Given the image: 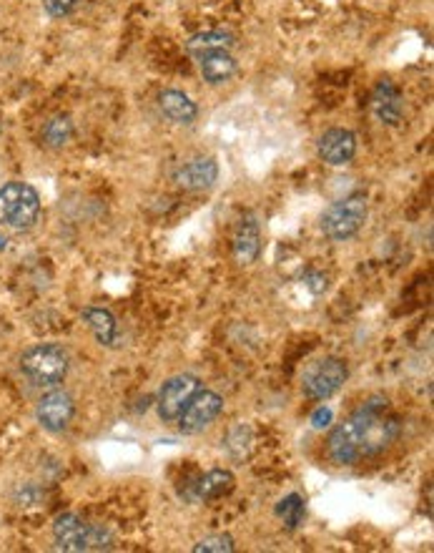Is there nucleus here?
I'll return each mask as SVG.
<instances>
[{
    "label": "nucleus",
    "instance_id": "nucleus-1",
    "mask_svg": "<svg viewBox=\"0 0 434 553\" xmlns=\"http://www.w3.org/2000/svg\"><path fill=\"white\" fill-rule=\"evenodd\" d=\"M21 370L38 387H58L68 375V355L58 345H35L23 352Z\"/></svg>",
    "mask_w": 434,
    "mask_h": 553
},
{
    "label": "nucleus",
    "instance_id": "nucleus-2",
    "mask_svg": "<svg viewBox=\"0 0 434 553\" xmlns=\"http://www.w3.org/2000/svg\"><path fill=\"white\" fill-rule=\"evenodd\" d=\"M369 216V204L364 194H352L342 202L332 204L322 216V229L332 242H346L364 226Z\"/></svg>",
    "mask_w": 434,
    "mask_h": 553
},
{
    "label": "nucleus",
    "instance_id": "nucleus-3",
    "mask_svg": "<svg viewBox=\"0 0 434 553\" xmlns=\"http://www.w3.org/2000/svg\"><path fill=\"white\" fill-rule=\"evenodd\" d=\"M346 377H349V367H346L344 360L324 358V360L314 362L312 367L304 373L301 390L309 400H326V397H332L342 390Z\"/></svg>",
    "mask_w": 434,
    "mask_h": 553
},
{
    "label": "nucleus",
    "instance_id": "nucleus-4",
    "mask_svg": "<svg viewBox=\"0 0 434 553\" xmlns=\"http://www.w3.org/2000/svg\"><path fill=\"white\" fill-rule=\"evenodd\" d=\"M223 397L213 390H196L193 397L189 400V405L184 407V413L178 415V430L184 435H196L201 430H206L213 420L222 415Z\"/></svg>",
    "mask_w": 434,
    "mask_h": 553
},
{
    "label": "nucleus",
    "instance_id": "nucleus-5",
    "mask_svg": "<svg viewBox=\"0 0 434 553\" xmlns=\"http://www.w3.org/2000/svg\"><path fill=\"white\" fill-rule=\"evenodd\" d=\"M201 383L196 375H176L164 383L161 393H158V415L164 423H176V418L184 413V407L189 405L193 393L199 390Z\"/></svg>",
    "mask_w": 434,
    "mask_h": 553
},
{
    "label": "nucleus",
    "instance_id": "nucleus-6",
    "mask_svg": "<svg viewBox=\"0 0 434 553\" xmlns=\"http://www.w3.org/2000/svg\"><path fill=\"white\" fill-rule=\"evenodd\" d=\"M73 415H76V403L66 390H51L48 396L41 397V403L35 407V418L48 433H63L71 425Z\"/></svg>",
    "mask_w": 434,
    "mask_h": 553
},
{
    "label": "nucleus",
    "instance_id": "nucleus-7",
    "mask_svg": "<svg viewBox=\"0 0 434 553\" xmlns=\"http://www.w3.org/2000/svg\"><path fill=\"white\" fill-rule=\"evenodd\" d=\"M356 154V136L349 129H329L319 138V158L329 167H344Z\"/></svg>",
    "mask_w": 434,
    "mask_h": 553
},
{
    "label": "nucleus",
    "instance_id": "nucleus-8",
    "mask_svg": "<svg viewBox=\"0 0 434 553\" xmlns=\"http://www.w3.org/2000/svg\"><path fill=\"white\" fill-rule=\"evenodd\" d=\"M89 529L90 523L79 519L76 513H63L53 523V536H56L58 551L83 553L89 551Z\"/></svg>",
    "mask_w": 434,
    "mask_h": 553
},
{
    "label": "nucleus",
    "instance_id": "nucleus-9",
    "mask_svg": "<svg viewBox=\"0 0 434 553\" xmlns=\"http://www.w3.org/2000/svg\"><path fill=\"white\" fill-rule=\"evenodd\" d=\"M326 451H329V458H332L336 465H354L356 461L362 458L359 433H356V428L349 420L332 430L329 443H326Z\"/></svg>",
    "mask_w": 434,
    "mask_h": 553
},
{
    "label": "nucleus",
    "instance_id": "nucleus-10",
    "mask_svg": "<svg viewBox=\"0 0 434 553\" xmlns=\"http://www.w3.org/2000/svg\"><path fill=\"white\" fill-rule=\"evenodd\" d=\"M216 179H219V164L213 158H193L174 174V181L186 192L212 189Z\"/></svg>",
    "mask_w": 434,
    "mask_h": 553
},
{
    "label": "nucleus",
    "instance_id": "nucleus-11",
    "mask_svg": "<svg viewBox=\"0 0 434 553\" xmlns=\"http://www.w3.org/2000/svg\"><path fill=\"white\" fill-rule=\"evenodd\" d=\"M372 111L382 124L397 126L404 113V101H401L400 89L392 81H379L377 89L372 93Z\"/></svg>",
    "mask_w": 434,
    "mask_h": 553
},
{
    "label": "nucleus",
    "instance_id": "nucleus-12",
    "mask_svg": "<svg viewBox=\"0 0 434 553\" xmlns=\"http://www.w3.org/2000/svg\"><path fill=\"white\" fill-rule=\"evenodd\" d=\"M259 254H261V229L254 216L246 215L236 226L234 260L239 264H251L259 260Z\"/></svg>",
    "mask_w": 434,
    "mask_h": 553
},
{
    "label": "nucleus",
    "instance_id": "nucleus-13",
    "mask_svg": "<svg viewBox=\"0 0 434 553\" xmlns=\"http://www.w3.org/2000/svg\"><path fill=\"white\" fill-rule=\"evenodd\" d=\"M158 106H161V111H164V116H166L168 121H174V124H181V126H191L196 121V116H199L196 103L191 101L184 91H176V89L164 91V93L158 96Z\"/></svg>",
    "mask_w": 434,
    "mask_h": 553
},
{
    "label": "nucleus",
    "instance_id": "nucleus-14",
    "mask_svg": "<svg viewBox=\"0 0 434 553\" xmlns=\"http://www.w3.org/2000/svg\"><path fill=\"white\" fill-rule=\"evenodd\" d=\"M201 58V76L206 83L212 86H219V83H226L236 73V61L231 58L229 51H209Z\"/></svg>",
    "mask_w": 434,
    "mask_h": 553
},
{
    "label": "nucleus",
    "instance_id": "nucleus-15",
    "mask_svg": "<svg viewBox=\"0 0 434 553\" xmlns=\"http://www.w3.org/2000/svg\"><path fill=\"white\" fill-rule=\"evenodd\" d=\"M234 488V475L231 471H223V468H216V471H209L206 475H201L199 481L191 488L189 498L191 501H212V498H219L226 491Z\"/></svg>",
    "mask_w": 434,
    "mask_h": 553
},
{
    "label": "nucleus",
    "instance_id": "nucleus-16",
    "mask_svg": "<svg viewBox=\"0 0 434 553\" xmlns=\"http://www.w3.org/2000/svg\"><path fill=\"white\" fill-rule=\"evenodd\" d=\"M38 215H41V196H38V192H35L31 184H23L21 199L15 204L8 224H11L13 229L23 232V229H31V226L35 224Z\"/></svg>",
    "mask_w": 434,
    "mask_h": 553
},
{
    "label": "nucleus",
    "instance_id": "nucleus-17",
    "mask_svg": "<svg viewBox=\"0 0 434 553\" xmlns=\"http://www.w3.org/2000/svg\"><path fill=\"white\" fill-rule=\"evenodd\" d=\"M83 319H86L89 328L93 329V335L99 339V345L111 348L113 342H116V335H118V322H116V317H113L108 310H103V307H86V310H83Z\"/></svg>",
    "mask_w": 434,
    "mask_h": 553
},
{
    "label": "nucleus",
    "instance_id": "nucleus-18",
    "mask_svg": "<svg viewBox=\"0 0 434 553\" xmlns=\"http://www.w3.org/2000/svg\"><path fill=\"white\" fill-rule=\"evenodd\" d=\"M234 45V35L223 33V31H206V33H196L191 35L189 43H186V51L191 56H203L209 51H229Z\"/></svg>",
    "mask_w": 434,
    "mask_h": 553
},
{
    "label": "nucleus",
    "instance_id": "nucleus-19",
    "mask_svg": "<svg viewBox=\"0 0 434 553\" xmlns=\"http://www.w3.org/2000/svg\"><path fill=\"white\" fill-rule=\"evenodd\" d=\"M71 138H73V121H71L68 116H53V119L43 126L45 147L61 148L66 147Z\"/></svg>",
    "mask_w": 434,
    "mask_h": 553
},
{
    "label": "nucleus",
    "instance_id": "nucleus-20",
    "mask_svg": "<svg viewBox=\"0 0 434 553\" xmlns=\"http://www.w3.org/2000/svg\"><path fill=\"white\" fill-rule=\"evenodd\" d=\"M277 516L284 520V526L294 531L304 520V498L299 493H291V496L281 498L277 503Z\"/></svg>",
    "mask_w": 434,
    "mask_h": 553
},
{
    "label": "nucleus",
    "instance_id": "nucleus-21",
    "mask_svg": "<svg viewBox=\"0 0 434 553\" xmlns=\"http://www.w3.org/2000/svg\"><path fill=\"white\" fill-rule=\"evenodd\" d=\"M21 192H23L21 181H13V184L0 186V224H8L13 209H15L18 199H21Z\"/></svg>",
    "mask_w": 434,
    "mask_h": 553
},
{
    "label": "nucleus",
    "instance_id": "nucleus-22",
    "mask_svg": "<svg viewBox=\"0 0 434 553\" xmlns=\"http://www.w3.org/2000/svg\"><path fill=\"white\" fill-rule=\"evenodd\" d=\"M234 551V539L229 533H213V536H206L201 539L196 546H193V553H231Z\"/></svg>",
    "mask_w": 434,
    "mask_h": 553
},
{
    "label": "nucleus",
    "instance_id": "nucleus-23",
    "mask_svg": "<svg viewBox=\"0 0 434 553\" xmlns=\"http://www.w3.org/2000/svg\"><path fill=\"white\" fill-rule=\"evenodd\" d=\"M76 5H79V0H43V8L51 18H63Z\"/></svg>",
    "mask_w": 434,
    "mask_h": 553
},
{
    "label": "nucleus",
    "instance_id": "nucleus-24",
    "mask_svg": "<svg viewBox=\"0 0 434 553\" xmlns=\"http://www.w3.org/2000/svg\"><path fill=\"white\" fill-rule=\"evenodd\" d=\"M301 282L307 284L314 294H322L326 292V287H329V277H326L324 272H307Z\"/></svg>",
    "mask_w": 434,
    "mask_h": 553
},
{
    "label": "nucleus",
    "instance_id": "nucleus-25",
    "mask_svg": "<svg viewBox=\"0 0 434 553\" xmlns=\"http://www.w3.org/2000/svg\"><path fill=\"white\" fill-rule=\"evenodd\" d=\"M332 418H335V413H332V407H316L312 413V425L316 430H324L332 425Z\"/></svg>",
    "mask_w": 434,
    "mask_h": 553
}]
</instances>
